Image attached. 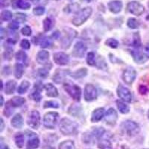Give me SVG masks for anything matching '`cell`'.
I'll list each match as a JSON object with an SVG mask.
<instances>
[{
    "label": "cell",
    "mask_w": 149,
    "mask_h": 149,
    "mask_svg": "<svg viewBox=\"0 0 149 149\" xmlns=\"http://www.w3.org/2000/svg\"><path fill=\"white\" fill-rule=\"evenodd\" d=\"M127 9L130 14H134L136 16L142 15L145 12V8L142 5H141L139 2L133 1L127 4Z\"/></svg>",
    "instance_id": "52a82bcc"
},
{
    "label": "cell",
    "mask_w": 149,
    "mask_h": 149,
    "mask_svg": "<svg viewBox=\"0 0 149 149\" xmlns=\"http://www.w3.org/2000/svg\"><path fill=\"white\" fill-rule=\"evenodd\" d=\"M3 105V97H2V95H1V106H2Z\"/></svg>",
    "instance_id": "680465c9"
},
{
    "label": "cell",
    "mask_w": 149,
    "mask_h": 149,
    "mask_svg": "<svg viewBox=\"0 0 149 149\" xmlns=\"http://www.w3.org/2000/svg\"><path fill=\"white\" fill-rule=\"evenodd\" d=\"M12 17H13V14L9 10H3L1 14V19H2V20L4 21L10 20Z\"/></svg>",
    "instance_id": "f35d334b"
},
{
    "label": "cell",
    "mask_w": 149,
    "mask_h": 149,
    "mask_svg": "<svg viewBox=\"0 0 149 149\" xmlns=\"http://www.w3.org/2000/svg\"><path fill=\"white\" fill-rule=\"evenodd\" d=\"M19 22L16 21H12L10 23L8 24V28L10 29H12V30H17V29H19Z\"/></svg>",
    "instance_id": "f907efd6"
},
{
    "label": "cell",
    "mask_w": 149,
    "mask_h": 149,
    "mask_svg": "<svg viewBox=\"0 0 149 149\" xmlns=\"http://www.w3.org/2000/svg\"><path fill=\"white\" fill-rule=\"evenodd\" d=\"M15 142L16 145L17 146V147H19V148H22L24 145V142H25V138H24V136L22 134H17L15 136Z\"/></svg>",
    "instance_id": "836d02e7"
},
{
    "label": "cell",
    "mask_w": 149,
    "mask_h": 149,
    "mask_svg": "<svg viewBox=\"0 0 149 149\" xmlns=\"http://www.w3.org/2000/svg\"><path fill=\"white\" fill-rule=\"evenodd\" d=\"M45 89L46 90V95L49 97H57L58 95V90L52 84H46L45 86Z\"/></svg>",
    "instance_id": "44dd1931"
},
{
    "label": "cell",
    "mask_w": 149,
    "mask_h": 149,
    "mask_svg": "<svg viewBox=\"0 0 149 149\" xmlns=\"http://www.w3.org/2000/svg\"><path fill=\"white\" fill-rule=\"evenodd\" d=\"M45 108H49V107H52V108H58L59 107V104L55 101H49L46 102L44 103Z\"/></svg>",
    "instance_id": "60d3db41"
},
{
    "label": "cell",
    "mask_w": 149,
    "mask_h": 149,
    "mask_svg": "<svg viewBox=\"0 0 149 149\" xmlns=\"http://www.w3.org/2000/svg\"><path fill=\"white\" fill-rule=\"evenodd\" d=\"M28 125L31 128L37 129L40 125V115L37 110H33L29 114L27 119Z\"/></svg>",
    "instance_id": "8992f818"
},
{
    "label": "cell",
    "mask_w": 149,
    "mask_h": 149,
    "mask_svg": "<svg viewBox=\"0 0 149 149\" xmlns=\"http://www.w3.org/2000/svg\"><path fill=\"white\" fill-rule=\"evenodd\" d=\"M143 149H149V148H143Z\"/></svg>",
    "instance_id": "be15d7a7"
},
{
    "label": "cell",
    "mask_w": 149,
    "mask_h": 149,
    "mask_svg": "<svg viewBox=\"0 0 149 149\" xmlns=\"http://www.w3.org/2000/svg\"><path fill=\"white\" fill-rule=\"evenodd\" d=\"M105 44L107 45L108 46L111 48H113L116 49L119 46V42L115 39H113V38H110V39H107L105 42Z\"/></svg>",
    "instance_id": "74e56055"
},
{
    "label": "cell",
    "mask_w": 149,
    "mask_h": 149,
    "mask_svg": "<svg viewBox=\"0 0 149 149\" xmlns=\"http://www.w3.org/2000/svg\"><path fill=\"white\" fill-rule=\"evenodd\" d=\"M39 44L42 48L50 47L52 45V40L47 37H42L39 39Z\"/></svg>",
    "instance_id": "f546056e"
},
{
    "label": "cell",
    "mask_w": 149,
    "mask_h": 149,
    "mask_svg": "<svg viewBox=\"0 0 149 149\" xmlns=\"http://www.w3.org/2000/svg\"><path fill=\"white\" fill-rule=\"evenodd\" d=\"M59 128L63 135H73L78 130V125L73 121L64 118L60 122Z\"/></svg>",
    "instance_id": "6da1fadb"
},
{
    "label": "cell",
    "mask_w": 149,
    "mask_h": 149,
    "mask_svg": "<svg viewBox=\"0 0 149 149\" xmlns=\"http://www.w3.org/2000/svg\"><path fill=\"white\" fill-rule=\"evenodd\" d=\"M108 8L110 11L114 14H118L122 10V2L119 0H114L109 2Z\"/></svg>",
    "instance_id": "2e32d148"
},
{
    "label": "cell",
    "mask_w": 149,
    "mask_h": 149,
    "mask_svg": "<svg viewBox=\"0 0 149 149\" xmlns=\"http://www.w3.org/2000/svg\"><path fill=\"white\" fill-rule=\"evenodd\" d=\"M80 1L82 2H86V3H89V2H92L93 0H80Z\"/></svg>",
    "instance_id": "6f0895ef"
},
{
    "label": "cell",
    "mask_w": 149,
    "mask_h": 149,
    "mask_svg": "<svg viewBox=\"0 0 149 149\" xmlns=\"http://www.w3.org/2000/svg\"><path fill=\"white\" fill-rule=\"evenodd\" d=\"M12 126L15 128H21L23 125V119L20 114H17L11 120Z\"/></svg>",
    "instance_id": "ffe728a7"
},
{
    "label": "cell",
    "mask_w": 149,
    "mask_h": 149,
    "mask_svg": "<svg viewBox=\"0 0 149 149\" xmlns=\"http://www.w3.org/2000/svg\"><path fill=\"white\" fill-rule=\"evenodd\" d=\"M49 53L47 51L42 50V51H40L37 53L36 60H37V63H40V64H46L49 61Z\"/></svg>",
    "instance_id": "e0dca14e"
},
{
    "label": "cell",
    "mask_w": 149,
    "mask_h": 149,
    "mask_svg": "<svg viewBox=\"0 0 149 149\" xmlns=\"http://www.w3.org/2000/svg\"><path fill=\"white\" fill-rule=\"evenodd\" d=\"M138 90H139V93H140L141 95H145V94H146V93L148 92V89L147 86H143V85H141V86H139Z\"/></svg>",
    "instance_id": "816d5d0a"
},
{
    "label": "cell",
    "mask_w": 149,
    "mask_h": 149,
    "mask_svg": "<svg viewBox=\"0 0 149 149\" xmlns=\"http://www.w3.org/2000/svg\"><path fill=\"white\" fill-rule=\"evenodd\" d=\"M70 73L69 70H58L56 71L55 74L53 76V81L57 84H61L64 81L65 78Z\"/></svg>",
    "instance_id": "5bb4252c"
},
{
    "label": "cell",
    "mask_w": 149,
    "mask_h": 149,
    "mask_svg": "<svg viewBox=\"0 0 149 149\" xmlns=\"http://www.w3.org/2000/svg\"><path fill=\"white\" fill-rule=\"evenodd\" d=\"M21 32L25 36H30L31 34V29L29 26H26L22 28V30H21Z\"/></svg>",
    "instance_id": "bcb514c9"
},
{
    "label": "cell",
    "mask_w": 149,
    "mask_h": 149,
    "mask_svg": "<svg viewBox=\"0 0 149 149\" xmlns=\"http://www.w3.org/2000/svg\"><path fill=\"white\" fill-rule=\"evenodd\" d=\"M86 73H87V70H86V68H82V69H80V70H77L74 73L71 74V76L74 78H81L86 76Z\"/></svg>",
    "instance_id": "d4e9b609"
},
{
    "label": "cell",
    "mask_w": 149,
    "mask_h": 149,
    "mask_svg": "<svg viewBox=\"0 0 149 149\" xmlns=\"http://www.w3.org/2000/svg\"><path fill=\"white\" fill-rule=\"evenodd\" d=\"M32 98L34 101L36 102H40L41 99V95L40 93V90H36V91H34L32 93Z\"/></svg>",
    "instance_id": "c3c4849f"
},
{
    "label": "cell",
    "mask_w": 149,
    "mask_h": 149,
    "mask_svg": "<svg viewBox=\"0 0 149 149\" xmlns=\"http://www.w3.org/2000/svg\"><path fill=\"white\" fill-rule=\"evenodd\" d=\"M58 113L56 112H49L44 116L43 118V125L46 127L53 129L55 127L58 121Z\"/></svg>",
    "instance_id": "277c9868"
},
{
    "label": "cell",
    "mask_w": 149,
    "mask_h": 149,
    "mask_svg": "<svg viewBox=\"0 0 149 149\" xmlns=\"http://www.w3.org/2000/svg\"><path fill=\"white\" fill-rule=\"evenodd\" d=\"M25 102H26V99L25 98H22V97L15 96L10 100V103L13 107H18L22 106Z\"/></svg>",
    "instance_id": "603a6c76"
},
{
    "label": "cell",
    "mask_w": 149,
    "mask_h": 149,
    "mask_svg": "<svg viewBox=\"0 0 149 149\" xmlns=\"http://www.w3.org/2000/svg\"><path fill=\"white\" fill-rule=\"evenodd\" d=\"M78 8H79V5L76 3H73L70 4V5H67L66 7H65L63 11L65 13H67V14H71V13L76 12L78 10Z\"/></svg>",
    "instance_id": "4316f807"
},
{
    "label": "cell",
    "mask_w": 149,
    "mask_h": 149,
    "mask_svg": "<svg viewBox=\"0 0 149 149\" xmlns=\"http://www.w3.org/2000/svg\"><path fill=\"white\" fill-rule=\"evenodd\" d=\"M1 124H2V126H1V131H2L4 128V122L2 119H1Z\"/></svg>",
    "instance_id": "9f6ffc18"
},
{
    "label": "cell",
    "mask_w": 149,
    "mask_h": 149,
    "mask_svg": "<svg viewBox=\"0 0 149 149\" xmlns=\"http://www.w3.org/2000/svg\"><path fill=\"white\" fill-rule=\"evenodd\" d=\"M12 5L14 8H20L24 10H27L31 8L30 4L24 2L23 0H12Z\"/></svg>",
    "instance_id": "d6986e66"
},
{
    "label": "cell",
    "mask_w": 149,
    "mask_h": 149,
    "mask_svg": "<svg viewBox=\"0 0 149 149\" xmlns=\"http://www.w3.org/2000/svg\"><path fill=\"white\" fill-rule=\"evenodd\" d=\"M104 109L102 107L97 108L93 112L91 121L93 122H97L100 121L104 117Z\"/></svg>",
    "instance_id": "ac0fdd59"
},
{
    "label": "cell",
    "mask_w": 149,
    "mask_h": 149,
    "mask_svg": "<svg viewBox=\"0 0 149 149\" xmlns=\"http://www.w3.org/2000/svg\"><path fill=\"white\" fill-rule=\"evenodd\" d=\"M117 119H118V115H117L116 111L113 108L109 109L104 116L105 122H107V124L111 125L116 123Z\"/></svg>",
    "instance_id": "4fadbf2b"
},
{
    "label": "cell",
    "mask_w": 149,
    "mask_h": 149,
    "mask_svg": "<svg viewBox=\"0 0 149 149\" xmlns=\"http://www.w3.org/2000/svg\"><path fill=\"white\" fill-rule=\"evenodd\" d=\"M52 26V21L50 18H46L43 21V29L45 31H49L51 30Z\"/></svg>",
    "instance_id": "d590c367"
},
{
    "label": "cell",
    "mask_w": 149,
    "mask_h": 149,
    "mask_svg": "<svg viewBox=\"0 0 149 149\" xmlns=\"http://www.w3.org/2000/svg\"><path fill=\"white\" fill-rule=\"evenodd\" d=\"M117 104V107L119 110V111L123 114H126L129 111H130V108L127 106V104H125V103H123L122 102H120V101H117L116 102Z\"/></svg>",
    "instance_id": "83f0119b"
},
{
    "label": "cell",
    "mask_w": 149,
    "mask_h": 149,
    "mask_svg": "<svg viewBox=\"0 0 149 149\" xmlns=\"http://www.w3.org/2000/svg\"><path fill=\"white\" fill-rule=\"evenodd\" d=\"M52 37H54V39H58V37H60V33L58 32V31H55V32L52 34Z\"/></svg>",
    "instance_id": "11a10c76"
},
{
    "label": "cell",
    "mask_w": 149,
    "mask_h": 149,
    "mask_svg": "<svg viewBox=\"0 0 149 149\" xmlns=\"http://www.w3.org/2000/svg\"><path fill=\"white\" fill-rule=\"evenodd\" d=\"M23 66L21 63H17L15 65V70H14V74L17 78H20L23 74Z\"/></svg>",
    "instance_id": "1f68e13d"
},
{
    "label": "cell",
    "mask_w": 149,
    "mask_h": 149,
    "mask_svg": "<svg viewBox=\"0 0 149 149\" xmlns=\"http://www.w3.org/2000/svg\"><path fill=\"white\" fill-rule=\"evenodd\" d=\"M40 146V140L37 137L34 136L33 138H31L27 143V148L28 149H36L39 147Z\"/></svg>",
    "instance_id": "cb8c5ba5"
},
{
    "label": "cell",
    "mask_w": 149,
    "mask_h": 149,
    "mask_svg": "<svg viewBox=\"0 0 149 149\" xmlns=\"http://www.w3.org/2000/svg\"><path fill=\"white\" fill-rule=\"evenodd\" d=\"M16 85H17V83L14 81H8L6 84H5V93L8 94V95H10L12 93H14V90L16 89Z\"/></svg>",
    "instance_id": "7402d4cb"
},
{
    "label": "cell",
    "mask_w": 149,
    "mask_h": 149,
    "mask_svg": "<svg viewBox=\"0 0 149 149\" xmlns=\"http://www.w3.org/2000/svg\"><path fill=\"white\" fill-rule=\"evenodd\" d=\"M146 19H147V20H148V21H149V14H148V15L147 16V17H146Z\"/></svg>",
    "instance_id": "94428289"
},
{
    "label": "cell",
    "mask_w": 149,
    "mask_h": 149,
    "mask_svg": "<svg viewBox=\"0 0 149 149\" xmlns=\"http://www.w3.org/2000/svg\"><path fill=\"white\" fill-rule=\"evenodd\" d=\"M127 26L130 29H136L139 26V22L136 19L130 18L128 19V21H127Z\"/></svg>",
    "instance_id": "e575fe53"
},
{
    "label": "cell",
    "mask_w": 149,
    "mask_h": 149,
    "mask_svg": "<svg viewBox=\"0 0 149 149\" xmlns=\"http://www.w3.org/2000/svg\"><path fill=\"white\" fill-rule=\"evenodd\" d=\"M86 51V45L82 42H78L74 45V49H73V54L77 58H81L84 56L85 52Z\"/></svg>",
    "instance_id": "7c38bea8"
},
{
    "label": "cell",
    "mask_w": 149,
    "mask_h": 149,
    "mask_svg": "<svg viewBox=\"0 0 149 149\" xmlns=\"http://www.w3.org/2000/svg\"><path fill=\"white\" fill-rule=\"evenodd\" d=\"M130 54L133 56V58L135 62L137 63H143L147 60L146 55L139 50H132L130 51Z\"/></svg>",
    "instance_id": "9a60e30c"
},
{
    "label": "cell",
    "mask_w": 149,
    "mask_h": 149,
    "mask_svg": "<svg viewBox=\"0 0 149 149\" xmlns=\"http://www.w3.org/2000/svg\"><path fill=\"white\" fill-rule=\"evenodd\" d=\"M29 86H30V83L28 81H23L18 87L17 92L19 94H24V93L27 91L28 89L29 88Z\"/></svg>",
    "instance_id": "f1b7e54d"
},
{
    "label": "cell",
    "mask_w": 149,
    "mask_h": 149,
    "mask_svg": "<svg viewBox=\"0 0 149 149\" xmlns=\"http://www.w3.org/2000/svg\"><path fill=\"white\" fill-rule=\"evenodd\" d=\"M136 77V72L134 68H127L124 71L122 74V78L124 81L127 84H131Z\"/></svg>",
    "instance_id": "30bf717a"
},
{
    "label": "cell",
    "mask_w": 149,
    "mask_h": 149,
    "mask_svg": "<svg viewBox=\"0 0 149 149\" xmlns=\"http://www.w3.org/2000/svg\"><path fill=\"white\" fill-rule=\"evenodd\" d=\"M117 95L122 100L125 101V102L129 103L132 100V95L130 90L121 84L117 88Z\"/></svg>",
    "instance_id": "9c48e42d"
},
{
    "label": "cell",
    "mask_w": 149,
    "mask_h": 149,
    "mask_svg": "<svg viewBox=\"0 0 149 149\" xmlns=\"http://www.w3.org/2000/svg\"><path fill=\"white\" fill-rule=\"evenodd\" d=\"M86 62L90 66H95L96 64V61H95V54L93 52H90L87 54L86 57Z\"/></svg>",
    "instance_id": "d6a6232c"
},
{
    "label": "cell",
    "mask_w": 149,
    "mask_h": 149,
    "mask_svg": "<svg viewBox=\"0 0 149 149\" xmlns=\"http://www.w3.org/2000/svg\"><path fill=\"white\" fill-rule=\"evenodd\" d=\"M97 90L93 85L86 84L84 89V98L86 102H91L97 98Z\"/></svg>",
    "instance_id": "ba28073f"
},
{
    "label": "cell",
    "mask_w": 149,
    "mask_h": 149,
    "mask_svg": "<svg viewBox=\"0 0 149 149\" xmlns=\"http://www.w3.org/2000/svg\"><path fill=\"white\" fill-rule=\"evenodd\" d=\"M145 53H146V56L148 58H149V44L146 46L145 49Z\"/></svg>",
    "instance_id": "f5cc1de1"
},
{
    "label": "cell",
    "mask_w": 149,
    "mask_h": 149,
    "mask_svg": "<svg viewBox=\"0 0 149 149\" xmlns=\"http://www.w3.org/2000/svg\"><path fill=\"white\" fill-rule=\"evenodd\" d=\"M133 46L136 48H139L141 46V40L139 34L135 33L134 34V40H133Z\"/></svg>",
    "instance_id": "ab89813d"
},
{
    "label": "cell",
    "mask_w": 149,
    "mask_h": 149,
    "mask_svg": "<svg viewBox=\"0 0 149 149\" xmlns=\"http://www.w3.org/2000/svg\"><path fill=\"white\" fill-rule=\"evenodd\" d=\"M148 119H149V110L148 112Z\"/></svg>",
    "instance_id": "6125c7cd"
},
{
    "label": "cell",
    "mask_w": 149,
    "mask_h": 149,
    "mask_svg": "<svg viewBox=\"0 0 149 149\" xmlns=\"http://www.w3.org/2000/svg\"><path fill=\"white\" fill-rule=\"evenodd\" d=\"M1 149H8V148L7 146H2V147H1Z\"/></svg>",
    "instance_id": "91938a15"
},
{
    "label": "cell",
    "mask_w": 149,
    "mask_h": 149,
    "mask_svg": "<svg viewBox=\"0 0 149 149\" xmlns=\"http://www.w3.org/2000/svg\"><path fill=\"white\" fill-rule=\"evenodd\" d=\"M122 129L129 136H134L139 131V125L133 121L127 120L122 124Z\"/></svg>",
    "instance_id": "5b68a950"
},
{
    "label": "cell",
    "mask_w": 149,
    "mask_h": 149,
    "mask_svg": "<svg viewBox=\"0 0 149 149\" xmlns=\"http://www.w3.org/2000/svg\"><path fill=\"white\" fill-rule=\"evenodd\" d=\"M59 149H75L74 142L71 140L62 142L59 146Z\"/></svg>",
    "instance_id": "484cf974"
},
{
    "label": "cell",
    "mask_w": 149,
    "mask_h": 149,
    "mask_svg": "<svg viewBox=\"0 0 149 149\" xmlns=\"http://www.w3.org/2000/svg\"><path fill=\"white\" fill-rule=\"evenodd\" d=\"M45 8L43 7H36L33 10V13L37 16H41L44 14Z\"/></svg>",
    "instance_id": "f6af8a7d"
},
{
    "label": "cell",
    "mask_w": 149,
    "mask_h": 149,
    "mask_svg": "<svg viewBox=\"0 0 149 149\" xmlns=\"http://www.w3.org/2000/svg\"><path fill=\"white\" fill-rule=\"evenodd\" d=\"M64 90L75 101H80L81 96V90L78 85L72 83H65L63 85Z\"/></svg>",
    "instance_id": "3957f363"
},
{
    "label": "cell",
    "mask_w": 149,
    "mask_h": 149,
    "mask_svg": "<svg viewBox=\"0 0 149 149\" xmlns=\"http://www.w3.org/2000/svg\"><path fill=\"white\" fill-rule=\"evenodd\" d=\"M50 69L47 67H45V68H42V69H40L39 71H38V74L40 77L42 78H46L49 74V72Z\"/></svg>",
    "instance_id": "ee69618b"
},
{
    "label": "cell",
    "mask_w": 149,
    "mask_h": 149,
    "mask_svg": "<svg viewBox=\"0 0 149 149\" xmlns=\"http://www.w3.org/2000/svg\"><path fill=\"white\" fill-rule=\"evenodd\" d=\"M80 110H81V108H80V107H78V105H72V106L70 107V110H69V113L71 115L77 116Z\"/></svg>",
    "instance_id": "b9f144b4"
},
{
    "label": "cell",
    "mask_w": 149,
    "mask_h": 149,
    "mask_svg": "<svg viewBox=\"0 0 149 149\" xmlns=\"http://www.w3.org/2000/svg\"><path fill=\"white\" fill-rule=\"evenodd\" d=\"M53 60L54 63L58 65L63 66L69 63V56L64 52L54 53L53 55Z\"/></svg>",
    "instance_id": "8fae6325"
},
{
    "label": "cell",
    "mask_w": 149,
    "mask_h": 149,
    "mask_svg": "<svg viewBox=\"0 0 149 149\" xmlns=\"http://www.w3.org/2000/svg\"><path fill=\"white\" fill-rule=\"evenodd\" d=\"M9 103L10 102H8L7 103V106H6V107L5 109V111H4V114L8 117L10 116L13 113V112H14V110L12 109V105L10 104Z\"/></svg>",
    "instance_id": "7bdbcfd3"
},
{
    "label": "cell",
    "mask_w": 149,
    "mask_h": 149,
    "mask_svg": "<svg viewBox=\"0 0 149 149\" xmlns=\"http://www.w3.org/2000/svg\"><path fill=\"white\" fill-rule=\"evenodd\" d=\"M111 143L107 139H100L98 143V148L100 149H111Z\"/></svg>",
    "instance_id": "4dcf8cb0"
},
{
    "label": "cell",
    "mask_w": 149,
    "mask_h": 149,
    "mask_svg": "<svg viewBox=\"0 0 149 149\" xmlns=\"http://www.w3.org/2000/svg\"><path fill=\"white\" fill-rule=\"evenodd\" d=\"M20 46L24 49H30V42L28 40H22L21 41V43H20Z\"/></svg>",
    "instance_id": "681fc988"
},
{
    "label": "cell",
    "mask_w": 149,
    "mask_h": 149,
    "mask_svg": "<svg viewBox=\"0 0 149 149\" xmlns=\"http://www.w3.org/2000/svg\"><path fill=\"white\" fill-rule=\"evenodd\" d=\"M148 6H149V2H148Z\"/></svg>",
    "instance_id": "e7e4bbea"
},
{
    "label": "cell",
    "mask_w": 149,
    "mask_h": 149,
    "mask_svg": "<svg viewBox=\"0 0 149 149\" xmlns=\"http://www.w3.org/2000/svg\"><path fill=\"white\" fill-rule=\"evenodd\" d=\"M92 12H93V10L90 7H86L80 10L73 18V25L76 26H81L82 24L85 22V21L91 16Z\"/></svg>",
    "instance_id": "7a4b0ae2"
},
{
    "label": "cell",
    "mask_w": 149,
    "mask_h": 149,
    "mask_svg": "<svg viewBox=\"0 0 149 149\" xmlns=\"http://www.w3.org/2000/svg\"><path fill=\"white\" fill-rule=\"evenodd\" d=\"M16 59L17 61H20V62H25L27 59V54L23 51H19L16 54Z\"/></svg>",
    "instance_id": "8d00e7d4"
},
{
    "label": "cell",
    "mask_w": 149,
    "mask_h": 149,
    "mask_svg": "<svg viewBox=\"0 0 149 149\" xmlns=\"http://www.w3.org/2000/svg\"><path fill=\"white\" fill-rule=\"evenodd\" d=\"M1 5H2V8L8 6V0H1Z\"/></svg>",
    "instance_id": "db71d44e"
},
{
    "label": "cell",
    "mask_w": 149,
    "mask_h": 149,
    "mask_svg": "<svg viewBox=\"0 0 149 149\" xmlns=\"http://www.w3.org/2000/svg\"><path fill=\"white\" fill-rule=\"evenodd\" d=\"M16 19H17V22H23L26 21V15L24 14H21V13H17L16 14Z\"/></svg>",
    "instance_id": "7dc6e473"
}]
</instances>
